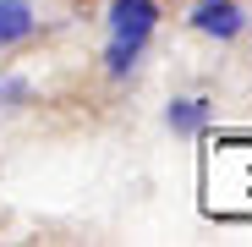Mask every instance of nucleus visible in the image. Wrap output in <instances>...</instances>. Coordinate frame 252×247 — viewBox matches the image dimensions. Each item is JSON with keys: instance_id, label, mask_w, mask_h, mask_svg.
I'll return each mask as SVG.
<instances>
[{"instance_id": "f257e3e1", "label": "nucleus", "mask_w": 252, "mask_h": 247, "mask_svg": "<svg viewBox=\"0 0 252 247\" xmlns=\"http://www.w3.org/2000/svg\"><path fill=\"white\" fill-rule=\"evenodd\" d=\"M187 22H192V33H203V38H220V44H225V38H236V33L247 28V11L236 6V0H197Z\"/></svg>"}, {"instance_id": "f03ea898", "label": "nucleus", "mask_w": 252, "mask_h": 247, "mask_svg": "<svg viewBox=\"0 0 252 247\" xmlns=\"http://www.w3.org/2000/svg\"><path fill=\"white\" fill-rule=\"evenodd\" d=\"M154 22H159V0H115V6H110V38L148 44Z\"/></svg>"}, {"instance_id": "7ed1b4c3", "label": "nucleus", "mask_w": 252, "mask_h": 247, "mask_svg": "<svg viewBox=\"0 0 252 247\" xmlns=\"http://www.w3.org/2000/svg\"><path fill=\"white\" fill-rule=\"evenodd\" d=\"M33 33H38L33 0H0V50L22 44V38H33Z\"/></svg>"}, {"instance_id": "20e7f679", "label": "nucleus", "mask_w": 252, "mask_h": 247, "mask_svg": "<svg viewBox=\"0 0 252 247\" xmlns=\"http://www.w3.org/2000/svg\"><path fill=\"white\" fill-rule=\"evenodd\" d=\"M164 121H170V132H197L208 121V99H176Z\"/></svg>"}, {"instance_id": "39448f33", "label": "nucleus", "mask_w": 252, "mask_h": 247, "mask_svg": "<svg viewBox=\"0 0 252 247\" xmlns=\"http://www.w3.org/2000/svg\"><path fill=\"white\" fill-rule=\"evenodd\" d=\"M137 55H143V44H132V38H110V50H104V66H110V77H132Z\"/></svg>"}, {"instance_id": "423d86ee", "label": "nucleus", "mask_w": 252, "mask_h": 247, "mask_svg": "<svg viewBox=\"0 0 252 247\" xmlns=\"http://www.w3.org/2000/svg\"><path fill=\"white\" fill-rule=\"evenodd\" d=\"M17 99H28V82L22 77H0V105H17Z\"/></svg>"}]
</instances>
